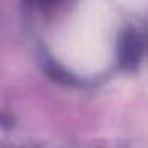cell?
<instances>
[{
	"instance_id": "cell-2",
	"label": "cell",
	"mask_w": 148,
	"mask_h": 148,
	"mask_svg": "<svg viewBox=\"0 0 148 148\" xmlns=\"http://www.w3.org/2000/svg\"><path fill=\"white\" fill-rule=\"evenodd\" d=\"M36 2H38L40 8H54V6H58V4L66 2V0H36Z\"/></svg>"
},
{
	"instance_id": "cell-1",
	"label": "cell",
	"mask_w": 148,
	"mask_h": 148,
	"mask_svg": "<svg viewBox=\"0 0 148 148\" xmlns=\"http://www.w3.org/2000/svg\"><path fill=\"white\" fill-rule=\"evenodd\" d=\"M143 54V36L135 28H127L118 40V62L122 68H135L137 60Z\"/></svg>"
}]
</instances>
